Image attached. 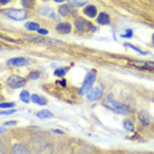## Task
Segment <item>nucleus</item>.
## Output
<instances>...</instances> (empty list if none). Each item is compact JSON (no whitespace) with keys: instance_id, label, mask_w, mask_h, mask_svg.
Returning <instances> with one entry per match:
<instances>
[{"instance_id":"obj_1","label":"nucleus","mask_w":154,"mask_h":154,"mask_svg":"<svg viewBox=\"0 0 154 154\" xmlns=\"http://www.w3.org/2000/svg\"><path fill=\"white\" fill-rule=\"evenodd\" d=\"M102 105H104L105 108L110 109L113 113L116 114H121V116H126L130 113V109L126 106V105H124L122 102L117 101L116 98H113L112 96H108L106 98H104L102 100Z\"/></svg>"},{"instance_id":"obj_2","label":"nucleus","mask_w":154,"mask_h":154,"mask_svg":"<svg viewBox=\"0 0 154 154\" xmlns=\"http://www.w3.org/2000/svg\"><path fill=\"white\" fill-rule=\"evenodd\" d=\"M102 93H104V86H102V84H98L97 86H92V88L86 92L85 96H86V98H88V101H96V100H98V98H101Z\"/></svg>"},{"instance_id":"obj_3","label":"nucleus","mask_w":154,"mask_h":154,"mask_svg":"<svg viewBox=\"0 0 154 154\" xmlns=\"http://www.w3.org/2000/svg\"><path fill=\"white\" fill-rule=\"evenodd\" d=\"M5 15H7L9 19H12V20H16V21L25 20V19L28 17V14L24 11V9H17V8L8 9V11H5Z\"/></svg>"},{"instance_id":"obj_4","label":"nucleus","mask_w":154,"mask_h":154,"mask_svg":"<svg viewBox=\"0 0 154 154\" xmlns=\"http://www.w3.org/2000/svg\"><path fill=\"white\" fill-rule=\"evenodd\" d=\"M75 28H76V31L79 32V33H85V32H88L89 29L92 31L93 27H91V23H89L88 20H85V19L76 17V20H75Z\"/></svg>"},{"instance_id":"obj_5","label":"nucleus","mask_w":154,"mask_h":154,"mask_svg":"<svg viewBox=\"0 0 154 154\" xmlns=\"http://www.w3.org/2000/svg\"><path fill=\"white\" fill-rule=\"evenodd\" d=\"M94 80H96V72H94V70H91V72L86 75L84 82H82L81 89H80V92H81L82 94H86V92L92 88V84L94 82Z\"/></svg>"},{"instance_id":"obj_6","label":"nucleus","mask_w":154,"mask_h":154,"mask_svg":"<svg viewBox=\"0 0 154 154\" xmlns=\"http://www.w3.org/2000/svg\"><path fill=\"white\" fill-rule=\"evenodd\" d=\"M7 84L11 85L12 88H21V86L25 85V81H24L23 77L17 76V75H12L11 77H8Z\"/></svg>"},{"instance_id":"obj_7","label":"nucleus","mask_w":154,"mask_h":154,"mask_svg":"<svg viewBox=\"0 0 154 154\" xmlns=\"http://www.w3.org/2000/svg\"><path fill=\"white\" fill-rule=\"evenodd\" d=\"M37 12L43 16H48V17L53 19V20H57V19H59V16L54 14V11L49 7V5H41V7L37 9Z\"/></svg>"},{"instance_id":"obj_8","label":"nucleus","mask_w":154,"mask_h":154,"mask_svg":"<svg viewBox=\"0 0 154 154\" xmlns=\"http://www.w3.org/2000/svg\"><path fill=\"white\" fill-rule=\"evenodd\" d=\"M11 154H31V153L24 145H21V143H16V145L12 146Z\"/></svg>"},{"instance_id":"obj_9","label":"nucleus","mask_w":154,"mask_h":154,"mask_svg":"<svg viewBox=\"0 0 154 154\" xmlns=\"http://www.w3.org/2000/svg\"><path fill=\"white\" fill-rule=\"evenodd\" d=\"M29 63L28 59H24V57H16V59H11L8 60V65H14V66H23L25 64Z\"/></svg>"},{"instance_id":"obj_10","label":"nucleus","mask_w":154,"mask_h":154,"mask_svg":"<svg viewBox=\"0 0 154 154\" xmlns=\"http://www.w3.org/2000/svg\"><path fill=\"white\" fill-rule=\"evenodd\" d=\"M24 38H27L28 41H31V43H36V44H45V38L44 36H38V35H35V36H32V35H24Z\"/></svg>"},{"instance_id":"obj_11","label":"nucleus","mask_w":154,"mask_h":154,"mask_svg":"<svg viewBox=\"0 0 154 154\" xmlns=\"http://www.w3.org/2000/svg\"><path fill=\"white\" fill-rule=\"evenodd\" d=\"M97 24H100V25L110 24V16H109L108 14H105V12L98 14V16H97Z\"/></svg>"},{"instance_id":"obj_12","label":"nucleus","mask_w":154,"mask_h":154,"mask_svg":"<svg viewBox=\"0 0 154 154\" xmlns=\"http://www.w3.org/2000/svg\"><path fill=\"white\" fill-rule=\"evenodd\" d=\"M56 31L61 32V33H70V31H72V24L70 23H59L56 25Z\"/></svg>"},{"instance_id":"obj_13","label":"nucleus","mask_w":154,"mask_h":154,"mask_svg":"<svg viewBox=\"0 0 154 154\" xmlns=\"http://www.w3.org/2000/svg\"><path fill=\"white\" fill-rule=\"evenodd\" d=\"M138 118H140V124L142 125V126H149L150 125V116L147 112H141Z\"/></svg>"},{"instance_id":"obj_14","label":"nucleus","mask_w":154,"mask_h":154,"mask_svg":"<svg viewBox=\"0 0 154 154\" xmlns=\"http://www.w3.org/2000/svg\"><path fill=\"white\" fill-rule=\"evenodd\" d=\"M84 14L88 16V17H96L97 16V8L94 5H86L84 8Z\"/></svg>"},{"instance_id":"obj_15","label":"nucleus","mask_w":154,"mask_h":154,"mask_svg":"<svg viewBox=\"0 0 154 154\" xmlns=\"http://www.w3.org/2000/svg\"><path fill=\"white\" fill-rule=\"evenodd\" d=\"M70 11H72V8H70L69 4H63L59 7V14H60V16H63V17L68 16L70 14Z\"/></svg>"},{"instance_id":"obj_16","label":"nucleus","mask_w":154,"mask_h":154,"mask_svg":"<svg viewBox=\"0 0 154 154\" xmlns=\"http://www.w3.org/2000/svg\"><path fill=\"white\" fill-rule=\"evenodd\" d=\"M31 101L35 102V104H37V105H47V100L44 97H41V96H38V94H32Z\"/></svg>"},{"instance_id":"obj_17","label":"nucleus","mask_w":154,"mask_h":154,"mask_svg":"<svg viewBox=\"0 0 154 154\" xmlns=\"http://www.w3.org/2000/svg\"><path fill=\"white\" fill-rule=\"evenodd\" d=\"M25 28L28 31H38L40 29V24L35 23V21H28V23H25Z\"/></svg>"},{"instance_id":"obj_18","label":"nucleus","mask_w":154,"mask_h":154,"mask_svg":"<svg viewBox=\"0 0 154 154\" xmlns=\"http://www.w3.org/2000/svg\"><path fill=\"white\" fill-rule=\"evenodd\" d=\"M68 2L70 3V5L79 8V7H84L86 3H88V0H68Z\"/></svg>"},{"instance_id":"obj_19","label":"nucleus","mask_w":154,"mask_h":154,"mask_svg":"<svg viewBox=\"0 0 154 154\" xmlns=\"http://www.w3.org/2000/svg\"><path fill=\"white\" fill-rule=\"evenodd\" d=\"M37 117L38 118H52L53 114L51 113L49 110H47V109H43V110H40L37 113Z\"/></svg>"},{"instance_id":"obj_20","label":"nucleus","mask_w":154,"mask_h":154,"mask_svg":"<svg viewBox=\"0 0 154 154\" xmlns=\"http://www.w3.org/2000/svg\"><path fill=\"white\" fill-rule=\"evenodd\" d=\"M20 100L23 102H29L31 101V94L27 91H23L20 93Z\"/></svg>"},{"instance_id":"obj_21","label":"nucleus","mask_w":154,"mask_h":154,"mask_svg":"<svg viewBox=\"0 0 154 154\" xmlns=\"http://www.w3.org/2000/svg\"><path fill=\"white\" fill-rule=\"evenodd\" d=\"M124 128H125V130L133 131V130H134V124L131 122L130 120H125V121H124Z\"/></svg>"},{"instance_id":"obj_22","label":"nucleus","mask_w":154,"mask_h":154,"mask_svg":"<svg viewBox=\"0 0 154 154\" xmlns=\"http://www.w3.org/2000/svg\"><path fill=\"white\" fill-rule=\"evenodd\" d=\"M36 3V0H21V5H23L24 8H29L32 5Z\"/></svg>"},{"instance_id":"obj_23","label":"nucleus","mask_w":154,"mask_h":154,"mask_svg":"<svg viewBox=\"0 0 154 154\" xmlns=\"http://www.w3.org/2000/svg\"><path fill=\"white\" fill-rule=\"evenodd\" d=\"M125 47H128V48H131V49H134V51H137L138 53H141V54H147V52H145V51H141L140 48H137V47H134L133 44H130V43H126V44H124Z\"/></svg>"},{"instance_id":"obj_24","label":"nucleus","mask_w":154,"mask_h":154,"mask_svg":"<svg viewBox=\"0 0 154 154\" xmlns=\"http://www.w3.org/2000/svg\"><path fill=\"white\" fill-rule=\"evenodd\" d=\"M68 70V68H63V69H56L54 70V76L56 77H63L65 75V72Z\"/></svg>"},{"instance_id":"obj_25","label":"nucleus","mask_w":154,"mask_h":154,"mask_svg":"<svg viewBox=\"0 0 154 154\" xmlns=\"http://www.w3.org/2000/svg\"><path fill=\"white\" fill-rule=\"evenodd\" d=\"M38 77H40V72H31L28 75V79H31V80H36Z\"/></svg>"},{"instance_id":"obj_26","label":"nucleus","mask_w":154,"mask_h":154,"mask_svg":"<svg viewBox=\"0 0 154 154\" xmlns=\"http://www.w3.org/2000/svg\"><path fill=\"white\" fill-rule=\"evenodd\" d=\"M14 106H15L14 102H2V104H0V108H3V109H5V108H14Z\"/></svg>"},{"instance_id":"obj_27","label":"nucleus","mask_w":154,"mask_h":154,"mask_svg":"<svg viewBox=\"0 0 154 154\" xmlns=\"http://www.w3.org/2000/svg\"><path fill=\"white\" fill-rule=\"evenodd\" d=\"M15 112H16V109H11V110H2L0 112V116H8V114L15 113Z\"/></svg>"},{"instance_id":"obj_28","label":"nucleus","mask_w":154,"mask_h":154,"mask_svg":"<svg viewBox=\"0 0 154 154\" xmlns=\"http://www.w3.org/2000/svg\"><path fill=\"white\" fill-rule=\"evenodd\" d=\"M37 33H38V35H41V36H45V35H48V31H47V29H44V28H40V29L37 31Z\"/></svg>"},{"instance_id":"obj_29","label":"nucleus","mask_w":154,"mask_h":154,"mask_svg":"<svg viewBox=\"0 0 154 154\" xmlns=\"http://www.w3.org/2000/svg\"><path fill=\"white\" fill-rule=\"evenodd\" d=\"M131 36H133V32L131 31H126V33L122 35V37H131Z\"/></svg>"},{"instance_id":"obj_30","label":"nucleus","mask_w":154,"mask_h":154,"mask_svg":"<svg viewBox=\"0 0 154 154\" xmlns=\"http://www.w3.org/2000/svg\"><path fill=\"white\" fill-rule=\"evenodd\" d=\"M8 3H9V0H0V5H5Z\"/></svg>"},{"instance_id":"obj_31","label":"nucleus","mask_w":154,"mask_h":154,"mask_svg":"<svg viewBox=\"0 0 154 154\" xmlns=\"http://www.w3.org/2000/svg\"><path fill=\"white\" fill-rule=\"evenodd\" d=\"M145 65H149V66H152V68H154V63H152V61H146V63H143Z\"/></svg>"},{"instance_id":"obj_32","label":"nucleus","mask_w":154,"mask_h":154,"mask_svg":"<svg viewBox=\"0 0 154 154\" xmlns=\"http://www.w3.org/2000/svg\"><path fill=\"white\" fill-rule=\"evenodd\" d=\"M11 125H16L15 121H9V122H5V126H11Z\"/></svg>"},{"instance_id":"obj_33","label":"nucleus","mask_w":154,"mask_h":154,"mask_svg":"<svg viewBox=\"0 0 154 154\" xmlns=\"http://www.w3.org/2000/svg\"><path fill=\"white\" fill-rule=\"evenodd\" d=\"M53 133H59V134H64V131H63V130H60V129H53Z\"/></svg>"},{"instance_id":"obj_34","label":"nucleus","mask_w":154,"mask_h":154,"mask_svg":"<svg viewBox=\"0 0 154 154\" xmlns=\"http://www.w3.org/2000/svg\"><path fill=\"white\" fill-rule=\"evenodd\" d=\"M65 0H54V3H64Z\"/></svg>"},{"instance_id":"obj_35","label":"nucleus","mask_w":154,"mask_h":154,"mask_svg":"<svg viewBox=\"0 0 154 154\" xmlns=\"http://www.w3.org/2000/svg\"><path fill=\"white\" fill-rule=\"evenodd\" d=\"M152 44H153V47H154V33L152 35Z\"/></svg>"},{"instance_id":"obj_36","label":"nucleus","mask_w":154,"mask_h":154,"mask_svg":"<svg viewBox=\"0 0 154 154\" xmlns=\"http://www.w3.org/2000/svg\"><path fill=\"white\" fill-rule=\"evenodd\" d=\"M3 131H5L4 128H0V133H3Z\"/></svg>"},{"instance_id":"obj_37","label":"nucleus","mask_w":154,"mask_h":154,"mask_svg":"<svg viewBox=\"0 0 154 154\" xmlns=\"http://www.w3.org/2000/svg\"><path fill=\"white\" fill-rule=\"evenodd\" d=\"M153 102H154V98H153Z\"/></svg>"}]
</instances>
